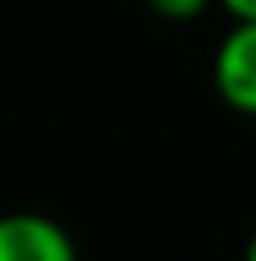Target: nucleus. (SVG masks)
<instances>
[{
    "label": "nucleus",
    "mask_w": 256,
    "mask_h": 261,
    "mask_svg": "<svg viewBox=\"0 0 256 261\" xmlns=\"http://www.w3.org/2000/svg\"><path fill=\"white\" fill-rule=\"evenodd\" d=\"M243 261H256V234L247 239V252H243Z\"/></svg>",
    "instance_id": "5"
},
{
    "label": "nucleus",
    "mask_w": 256,
    "mask_h": 261,
    "mask_svg": "<svg viewBox=\"0 0 256 261\" xmlns=\"http://www.w3.org/2000/svg\"><path fill=\"white\" fill-rule=\"evenodd\" d=\"M211 5H220V0H147V9H151V14H160V18H174V23L202 18Z\"/></svg>",
    "instance_id": "3"
},
{
    "label": "nucleus",
    "mask_w": 256,
    "mask_h": 261,
    "mask_svg": "<svg viewBox=\"0 0 256 261\" xmlns=\"http://www.w3.org/2000/svg\"><path fill=\"white\" fill-rule=\"evenodd\" d=\"M220 9L234 23H256V0H220Z\"/></svg>",
    "instance_id": "4"
},
{
    "label": "nucleus",
    "mask_w": 256,
    "mask_h": 261,
    "mask_svg": "<svg viewBox=\"0 0 256 261\" xmlns=\"http://www.w3.org/2000/svg\"><path fill=\"white\" fill-rule=\"evenodd\" d=\"M0 261H78L73 234L37 211L0 216Z\"/></svg>",
    "instance_id": "1"
},
{
    "label": "nucleus",
    "mask_w": 256,
    "mask_h": 261,
    "mask_svg": "<svg viewBox=\"0 0 256 261\" xmlns=\"http://www.w3.org/2000/svg\"><path fill=\"white\" fill-rule=\"evenodd\" d=\"M215 92L229 110L256 115V23H234L211 64Z\"/></svg>",
    "instance_id": "2"
}]
</instances>
